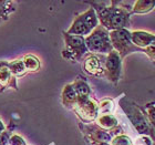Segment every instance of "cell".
<instances>
[{
	"label": "cell",
	"instance_id": "cell-11",
	"mask_svg": "<svg viewBox=\"0 0 155 145\" xmlns=\"http://www.w3.org/2000/svg\"><path fill=\"white\" fill-rule=\"evenodd\" d=\"M23 65H25V69L29 70V71H37L39 67H40V63H39L37 58H35L32 55H28V57L25 58Z\"/></svg>",
	"mask_w": 155,
	"mask_h": 145
},
{
	"label": "cell",
	"instance_id": "cell-4",
	"mask_svg": "<svg viewBox=\"0 0 155 145\" xmlns=\"http://www.w3.org/2000/svg\"><path fill=\"white\" fill-rule=\"evenodd\" d=\"M109 36H110L112 48L116 49L121 57H125L131 52L142 51L141 49L133 44L131 32H129L126 29L113 30Z\"/></svg>",
	"mask_w": 155,
	"mask_h": 145
},
{
	"label": "cell",
	"instance_id": "cell-7",
	"mask_svg": "<svg viewBox=\"0 0 155 145\" xmlns=\"http://www.w3.org/2000/svg\"><path fill=\"white\" fill-rule=\"evenodd\" d=\"M125 112L129 113V116L131 121L133 122V124L135 125L136 130L140 133H149L150 127L149 124L146 122L145 116L141 111L136 107H134V104H132L131 107H127V109H125Z\"/></svg>",
	"mask_w": 155,
	"mask_h": 145
},
{
	"label": "cell",
	"instance_id": "cell-6",
	"mask_svg": "<svg viewBox=\"0 0 155 145\" xmlns=\"http://www.w3.org/2000/svg\"><path fill=\"white\" fill-rule=\"evenodd\" d=\"M105 71L107 73V77L110 80L117 81L119 80L120 73H121V59H120L119 53L114 50L109 53V57L105 61Z\"/></svg>",
	"mask_w": 155,
	"mask_h": 145
},
{
	"label": "cell",
	"instance_id": "cell-5",
	"mask_svg": "<svg viewBox=\"0 0 155 145\" xmlns=\"http://www.w3.org/2000/svg\"><path fill=\"white\" fill-rule=\"evenodd\" d=\"M65 40H67V47H68V51L67 52H69L72 55V58L79 59L87 50V47H85V41H84L83 37L67 35Z\"/></svg>",
	"mask_w": 155,
	"mask_h": 145
},
{
	"label": "cell",
	"instance_id": "cell-12",
	"mask_svg": "<svg viewBox=\"0 0 155 145\" xmlns=\"http://www.w3.org/2000/svg\"><path fill=\"white\" fill-rule=\"evenodd\" d=\"M99 123L104 127H112L116 124V120L112 115H103L99 120Z\"/></svg>",
	"mask_w": 155,
	"mask_h": 145
},
{
	"label": "cell",
	"instance_id": "cell-9",
	"mask_svg": "<svg viewBox=\"0 0 155 145\" xmlns=\"http://www.w3.org/2000/svg\"><path fill=\"white\" fill-rule=\"evenodd\" d=\"M84 70L92 75H101L105 72L103 63L95 55H91L84 62Z\"/></svg>",
	"mask_w": 155,
	"mask_h": 145
},
{
	"label": "cell",
	"instance_id": "cell-16",
	"mask_svg": "<svg viewBox=\"0 0 155 145\" xmlns=\"http://www.w3.org/2000/svg\"><path fill=\"white\" fill-rule=\"evenodd\" d=\"M114 145H131V142H130V140L125 136H120L117 139L114 140L113 142Z\"/></svg>",
	"mask_w": 155,
	"mask_h": 145
},
{
	"label": "cell",
	"instance_id": "cell-1",
	"mask_svg": "<svg viewBox=\"0 0 155 145\" xmlns=\"http://www.w3.org/2000/svg\"><path fill=\"white\" fill-rule=\"evenodd\" d=\"M99 18L102 25L107 29H124L125 27H129L130 23L129 12L122 8H116V7L100 8Z\"/></svg>",
	"mask_w": 155,
	"mask_h": 145
},
{
	"label": "cell",
	"instance_id": "cell-3",
	"mask_svg": "<svg viewBox=\"0 0 155 145\" xmlns=\"http://www.w3.org/2000/svg\"><path fill=\"white\" fill-rule=\"evenodd\" d=\"M84 41L87 50L95 53H110L112 51L110 36L102 27L95 28Z\"/></svg>",
	"mask_w": 155,
	"mask_h": 145
},
{
	"label": "cell",
	"instance_id": "cell-18",
	"mask_svg": "<svg viewBox=\"0 0 155 145\" xmlns=\"http://www.w3.org/2000/svg\"><path fill=\"white\" fill-rule=\"evenodd\" d=\"M3 129H5V126L2 125V123L0 122V133L2 132V131H3Z\"/></svg>",
	"mask_w": 155,
	"mask_h": 145
},
{
	"label": "cell",
	"instance_id": "cell-10",
	"mask_svg": "<svg viewBox=\"0 0 155 145\" xmlns=\"http://www.w3.org/2000/svg\"><path fill=\"white\" fill-rule=\"evenodd\" d=\"M155 1H136L134 5V12L135 13H146L154 9Z\"/></svg>",
	"mask_w": 155,
	"mask_h": 145
},
{
	"label": "cell",
	"instance_id": "cell-8",
	"mask_svg": "<svg viewBox=\"0 0 155 145\" xmlns=\"http://www.w3.org/2000/svg\"><path fill=\"white\" fill-rule=\"evenodd\" d=\"M131 39H132L133 44L141 50L155 43V35L146 31H141V30L131 32Z\"/></svg>",
	"mask_w": 155,
	"mask_h": 145
},
{
	"label": "cell",
	"instance_id": "cell-2",
	"mask_svg": "<svg viewBox=\"0 0 155 145\" xmlns=\"http://www.w3.org/2000/svg\"><path fill=\"white\" fill-rule=\"evenodd\" d=\"M97 23L99 20L97 13L93 9H90L75 18L74 22L72 23V27L68 32L72 36L83 37L85 35H90L97 28Z\"/></svg>",
	"mask_w": 155,
	"mask_h": 145
},
{
	"label": "cell",
	"instance_id": "cell-14",
	"mask_svg": "<svg viewBox=\"0 0 155 145\" xmlns=\"http://www.w3.org/2000/svg\"><path fill=\"white\" fill-rule=\"evenodd\" d=\"M10 79V71L8 69H0V83L6 84Z\"/></svg>",
	"mask_w": 155,
	"mask_h": 145
},
{
	"label": "cell",
	"instance_id": "cell-13",
	"mask_svg": "<svg viewBox=\"0 0 155 145\" xmlns=\"http://www.w3.org/2000/svg\"><path fill=\"white\" fill-rule=\"evenodd\" d=\"M10 69L13 73L18 74V75H21L26 72V69H25V65H23V62L20 61H16L10 64Z\"/></svg>",
	"mask_w": 155,
	"mask_h": 145
},
{
	"label": "cell",
	"instance_id": "cell-17",
	"mask_svg": "<svg viewBox=\"0 0 155 145\" xmlns=\"http://www.w3.org/2000/svg\"><path fill=\"white\" fill-rule=\"evenodd\" d=\"M150 134H151V136H152V139L155 141V127H152V129H150Z\"/></svg>",
	"mask_w": 155,
	"mask_h": 145
},
{
	"label": "cell",
	"instance_id": "cell-15",
	"mask_svg": "<svg viewBox=\"0 0 155 145\" xmlns=\"http://www.w3.org/2000/svg\"><path fill=\"white\" fill-rule=\"evenodd\" d=\"M143 51L145 52L146 54L149 55L152 60H155V43H153V44H151V45H149V47L144 48V49H143Z\"/></svg>",
	"mask_w": 155,
	"mask_h": 145
}]
</instances>
